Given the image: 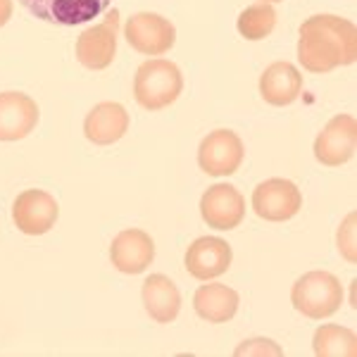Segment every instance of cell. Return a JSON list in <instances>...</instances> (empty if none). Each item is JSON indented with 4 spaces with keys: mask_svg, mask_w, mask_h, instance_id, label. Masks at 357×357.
<instances>
[{
    "mask_svg": "<svg viewBox=\"0 0 357 357\" xmlns=\"http://www.w3.org/2000/svg\"><path fill=\"white\" fill-rule=\"evenodd\" d=\"M262 3H279V0H262Z\"/></svg>",
    "mask_w": 357,
    "mask_h": 357,
    "instance_id": "24",
    "label": "cell"
},
{
    "mask_svg": "<svg viewBox=\"0 0 357 357\" xmlns=\"http://www.w3.org/2000/svg\"><path fill=\"white\" fill-rule=\"evenodd\" d=\"M117 36H119V10H110L100 24L89 26L77 38L74 53H77L79 65L86 69H107L117 55Z\"/></svg>",
    "mask_w": 357,
    "mask_h": 357,
    "instance_id": "5",
    "label": "cell"
},
{
    "mask_svg": "<svg viewBox=\"0 0 357 357\" xmlns=\"http://www.w3.org/2000/svg\"><path fill=\"white\" fill-rule=\"evenodd\" d=\"M234 262V250L220 236H200L186 250L183 267L198 281H212L227 274Z\"/></svg>",
    "mask_w": 357,
    "mask_h": 357,
    "instance_id": "12",
    "label": "cell"
},
{
    "mask_svg": "<svg viewBox=\"0 0 357 357\" xmlns=\"http://www.w3.org/2000/svg\"><path fill=\"white\" fill-rule=\"evenodd\" d=\"M200 215L210 229L231 231L245 217V198L231 183H215L200 198Z\"/></svg>",
    "mask_w": 357,
    "mask_h": 357,
    "instance_id": "11",
    "label": "cell"
},
{
    "mask_svg": "<svg viewBox=\"0 0 357 357\" xmlns=\"http://www.w3.org/2000/svg\"><path fill=\"white\" fill-rule=\"evenodd\" d=\"M303 193L289 178H267L252 191V210L264 222H289L301 212Z\"/></svg>",
    "mask_w": 357,
    "mask_h": 357,
    "instance_id": "6",
    "label": "cell"
},
{
    "mask_svg": "<svg viewBox=\"0 0 357 357\" xmlns=\"http://www.w3.org/2000/svg\"><path fill=\"white\" fill-rule=\"evenodd\" d=\"M124 38L136 53L160 57L169 53L176 43V29L158 13H136L126 20Z\"/></svg>",
    "mask_w": 357,
    "mask_h": 357,
    "instance_id": "4",
    "label": "cell"
},
{
    "mask_svg": "<svg viewBox=\"0 0 357 357\" xmlns=\"http://www.w3.org/2000/svg\"><path fill=\"white\" fill-rule=\"evenodd\" d=\"M36 20L57 26H77L96 20L110 8V0H20Z\"/></svg>",
    "mask_w": 357,
    "mask_h": 357,
    "instance_id": "10",
    "label": "cell"
},
{
    "mask_svg": "<svg viewBox=\"0 0 357 357\" xmlns=\"http://www.w3.org/2000/svg\"><path fill=\"white\" fill-rule=\"evenodd\" d=\"M357 60V29L338 15H314L298 29V62L312 74H326Z\"/></svg>",
    "mask_w": 357,
    "mask_h": 357,
    "instance_id": "1",
    "label": "cell"
},
{
    "mask_svg": "<svg viewBox=\"0 0 357 357\" xmlns=\"http://www.w3.org/2000/svg\"><path fill=\"white\" fill-rule=\"evenodd\" d=\"M129 112L119 102H98L84 119V136L96 146H112L129 131Z\"/></svg>",
    "mask_w": 357,
    "mask_h": 357,
    "instance_id": "15",
    "label": "cell"
},
{
    "mask_svg": "<svg viewBox=\"0 0 357 357\" xmlns=\"http://www.w3.org/2000/svg\"><path fill=\"white\" fill-rule=\"evenodd\" d=\"M245 158L241 136L231 129H217L200 141L198 167L207 176H231Z\"/></svg>",
    "mask_w": 357,
    "mask_h": 357,
    "instance_id": "7",
    "label": "cell"
},
{
    "mask_svg": "<svg viewBox=\"0 0 357 357\" xmlns=\"http://www.w3.org/2000/svg\"><path fill=\"white\" fill-rule=\"evenodd\" d=\"M183 91V74L172 60L153 57L136 69L134 98L143 110H165Z\"/></svg>",
    "mask_w": 357,
    "mask_h": 357,
    "instance_id": "2",
    "label": "cell"
},
{
    "mask_svg": "<svg viewBox=\"0 0 357 357\" xmlns=\"http://www.w3.org/2000/svg\"><path fill=\"white\" fill-rule=\"evenodd\" d=\"M312 350L319 357H355L357 336L353 329L341 324H321L314 331Z\"/></svg>",
    "mask_w": 357,
    "mask_h": 357,
    "instance_id": "19",
    "label": "cell"
},
{
    "mask_svg": "<svg viewBox=\"0 0 357 357\" xmlns=\"http://www.w3.org/2000/svg\"><path fill=\"white\" fill-rule=\"evenodd\" d=\"M155 260V243L143 229H124L110 243V262L122 274H143Z\"/></svg>",
    "mask_w": 357,
    "mask_h": 357,
    "instance_id": "13",
    "label": "cell"
},
{
    "mask_svg": "<svg viewBox=\"0 0 357 357\" xmlns=\"http://www.w3.org/2000/svg\"><path fill=\"white\" fill-rule=\"evenodd\" d=\"M236 355H250V357H267V355H272V357H279V355H284V350L276 345L272 338H250V341H243L238 345V348L234 350Z\"/></svg>",
    "mask_w": 357,
    "mask_h": 357,
    "instance_id": "22",
    "label": "cell"
},
{
    "mask_svg": "<svg viewBox=\"0 0 357 357\" xmlns=\"http://www.w3.org/2000/svg\"><path fill=\"white\" fill-rule=\"evenodd\" d=\"M291 303L307 319H326L336 314L343 305V286L331 272L303 274L291 289Z\"/></svg>",
    "mask_w": 357,
    "mask_h": 357,
    "instance_id": "3",
    "label": "cell"
},
{
    "mask_svg": "<svg viewBox=\"0 0 357 357\" xmlns=\"http://www.w3.org/2000/svg\"><path fill=\"white\" fill-rule=\"evenodd\" d=\"M303 74L291 62H274L260 77V96L264 102L274 107H286L301 98Z\"/></svg>",
    "mask_w": 357,
    "mask_h": 357,
    "instance_id": "17",
    "label": "cell"
},
{
    "mask_svg": "<svg viewBox=\"0 0 357 357\" xmlns=\"http://www.w3.org/2000/svg\"><path fill=\"white\" fill-rule=\"evenodd\" d=\"M241 298L231 286L217 284V281H205L193 296V310L200 319L210 324H227L238 312Z\"/></svg>",
    "mask_w": 357,
    "mask_h": 357,
    "instance_id": "18",
    "label": "cell"
},
{
    "mask_svg": "<svg viewBox=\"0 0 357 357\" xmlns=\"http://www.w3.org/2000/svg\"><path fill=\"white\" fill-rule=\"evenodd\" d=\"M57 217H60L57 200L41 188L22 191L13 203V222L26 236L48 234L57 224Z\"/></svg>",
    "mask_w": 357,
    "mask_h": 357,
    "instance_id": "9",
    "label": "cell"
},
{
    "mask_svg": "<svg viewBox=\"0 0 357 357\" xmlns=\"http://www.w3.org/2000/svg\"><path fill=\"white\" fill-rule=\"evenodd\" d=\"M141 301L148 317L158 324H172L181 312V293L165 274H151L143 281Z\"/></svg>",
    "mask_w": 357,
    "mask_h": 357,
    "instance_id": "16",
    "label": "cell"
},
{
    "mask_svg": "<svg viewBox=\"0 0 357 357\" xmlns=\"http://www.w3.org/2000/svg\"><path fill=\"white\" fill-rule=\"evenodd\" d=\"M38 105L31 96L22 91H5L0 93V141H22L36 129Z\"/></svg>",
    "mask_w": 357,
    "mask_h": 357,
    "instance_id": "14",
    "label": "cell"
},
{
    "mask_svg": "<svg viewBox=\"0 0 357 357\" xmlns=\"http://www.w3.org/2000/svg\"><path fill=\"white\" fill-rule=\"evenodd\" d=\"M13 17V0H0V26H5Z\"/></svg>",
    "mask_w": 357,
    "mask_h": 357,
    "instance_id": "23",
    "label": "cell"
},
{
    "mask_svg": "<svg viewBox=\"0 0 357 357\" xmlns=\"http://www.w3.org/2000/svg\"><path fill=\"white\" fill-rule=\"evenodd\" d=\"M357 148V122L353 114H336L314 138V158L324 167L350 162Z\"/></svg>",
    "mask_w": 357,
    "mask_h": 357,
    "instance_id": "8",
    "label": "cell"
},
{
    "mask_svg": "<svg viewBox=\"0 0 357 357\" xmlns=\"http://www.w3.org/2000/svg\"><path fill=\"white\" fill-rule=\"evenodd\" d=\"M355 222H357V215L350 212L348 217L341 222L338 227V234H336V245H338V252L345 262L355 264L357 260V241H355Z\"/></svg>",
    "mask_w": 357,
    "mask_h": 357,
    "instance_id": "21",
    "label": "cell"
},
{
    "mask_svg": "<svg viewBox=\"0 0 357 357\" xmlns=\"http://www.w3.org/2000/svg\"><path fill=\"white\" fill-rule=\"evenodd\" d=\"M236 26H238L241 36L248 38V41H262V38H267L269 33L274 31V26H276L274 5L272 3H262V0L248 5L243 13L238 15Z\"/></svg>",
    "mask_w": 357,
    "mask_h": 357,
    "instance_id": "20",
    "label": "cell"
}]
</instances>
